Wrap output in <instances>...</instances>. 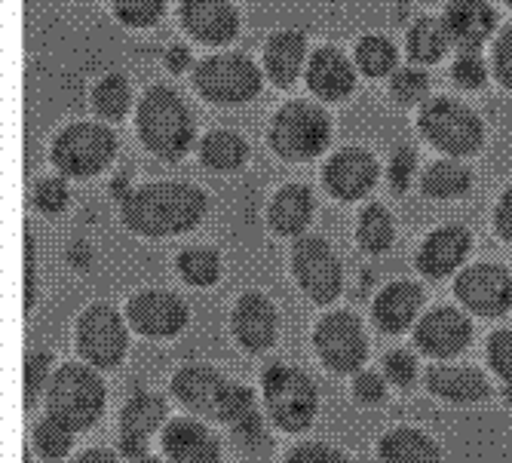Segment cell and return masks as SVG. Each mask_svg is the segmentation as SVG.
I'll use <instances>...</instances> for the list:
<instances>
[{
	"instance_id": "1",
	"label": "cell",
	"mask_w": 512,
	"mask_h": 463,
	"mask_svg": "<svg viewBox=\"0 0 512 463\" xmlns=\"http://www.w3.org/2000/svg\"><path fill=\"white\" fill-rule=\"evenodd\" d=\"M206 212V197L191 184H148L123 200V221L145 237H172L191 230Z\"/></svg>"
},
{
	"instance_id": "2",
	"label": "cell",
	"mask_w": 512,
	"mask_h": 463,
	"mask_svg": "<svg viewBox=\"0 0 512 463\" xmlns=\"http://www.w3.org/2000/svg\"><path fill=\"white\" fill-rule=\"evenodd\" d=\"M172 393L178 402H184L197 414H209L218 424L240 427L255 418V396L249 387L230 384L221 378L215 368L206 365H188L172 378Z\"/></svg>"
},
{
	"instance_id": "3",
	"label": "cell",
	"mask_w": 512,
	"mask_h": 463,
	"mask_svg": "<svg viewBox=\"0 0 512 463\" xmlns=\"http://www.w3.org/2000/svg\"><path fill=\"white\" fill-rule=\"evenodd\" d=\"M138 132L157 157L178 160L194 142V120L172 89L154 86L138 108Z\"/></svg>"
},
{
	"instance_id": "4",
	"label": "cell",
	"mask_w": 512,
	"mask_h": 463,
	"mask_svg": "<svg viewBox=\"0 0 512 463\" xmlns=\"http://www.w3.org/2000/svg\"><path fill=\"white\" fill-rule=\"evenodd\" d=\"M105 408V384L86 365H62L56 378L50 381L46 393V414L62 421L71 433L89 430L102 418Z\"/></svg>"
},
{
	"instance_id": "5",
	"label": "cell",
	"mask_w": 512,
	"mask_h": 463,
	"mask_svg": "<svg viewBox=\"0 0 512 463\" xmlns=\"http://www.w3.org/2000/svg\"><path fill=\"white\" fill-rule=\"evenodd\" d=\"M264 402L279 430L301 433L316 418L319 396L304 372L289 365H273L264 372Z\"/></svg>"
},
{
	"instance_id": "6",
	"label": "cell",
	"mask_w": 512,
	"mask_h": 463,
	"mask_svg": "<svg viewBox=\"0 0 512 463\" xmlns=\"http://www.w3.org/2000/svg\"><path fill=\"white\" fill-rule=\"evenodd\" d=\"M332 138V123L325 117L322 108L307 105V102H292L273 117L270 142L273 151L286 160H313Z\"/></svg>"
},
{
	"instance_id": "7",
	"label": "cell",
	"mask_w": 512,
	"mask_h": 463,
	"mask_svg": "<svg viewBox=\"0 0 512 463\" xmlns=\"http://www.w3.org/2000/svg\"><path fill=\"white\" fill-rule=\"evenodd\" d=\"M194 83L200 96L218 105H243L258 96L261 74L246 56H212L197 65Z\"/></svg>"
},
{
	"instance_id": "8",
	"label": "cell",
	"mask_w": 512,
	"mask_h": 463,
	"mask_svg": "<svg viewBox=\"0 0 512 463\" xmlns=\"http://www.w3.org/2000/svg\"><path fill=\"white\" fill-rule=\"evenodd\" d=\"M421 132L439 151H445L451 157H467V154L479 151V145H482L479 117L451 99H436L424 108Z\"/></svg>"
},
{
	"instance_id": "9",
	"label": "cell",
	"mask_w": 512,
	"mask_h": 463,
	"mask_svg": "<svg viewBox=\"0 0 512 463\" xmlns=\"http://www.w3.org/2000/svg\"><path fill=\"white\" fill-rule=\"evenodd\" d=\"M114 135L102 126L92 123H77L68 126L53 145V163L71 175V178H89L108 166V160L114 157Z\"/></svg>"
},
{
	"instance_id": "10",
	"label": "cell",
	"mask_w": 512,
	"mask_h": 463,
	"mask_svg": "<svg viewBox=\"0 0 512 463\" xmlns=\"http://www.w3.org/2000/svg\"><path fill=\"white\" fill-rule=\"evenodd\" d=\"M316 353L325 368L338 375H350L365 362V335L353 313H329L313 335Z\"/></svg>"
},
{
	"instance_id": "11",
	"label": "cell",
	"mask_w": 512,
	"mask_h": 463,
	"mask_svg": "<svg viewBox=\"0 0 512 463\" xmlns=\"http://www.w3.org/2000/svg\"><path fill=\"white\" fill-rule=\"evenodd\" d=\"M77 347L80 356L96 365V368H114L120 365L123 353H126V329L123 319L108 307V304H96L89 307L80 316L77 326Z\"/></svg>"
},
{
	"instance_id": "12",
	"label": "cell",
	"mask_w": 512,
	"mask_h": 463,
	"mask_svg": "<svg viewBox=\"0 0 512 463\" xmlns=\"http://www.w3.org/2000/svg\"><path fill=\"white\" fill-rule=\"evenodd\" d=\"M295 264V276L301 289L316 301V304H332L341 295V264L332 252V246L319 240V237H307L295 246L292 255Z\"/></svg>"
},
{
	"instance_id": "13",
	"label": "cell",
	"mask_w": 512,
	"mask_h": 463,
	"mask_svg": "<svg viewBox=\"0 0 512 463\" xmlns=\"http://www.w3.org/2000/svg\"><path fill=\"white\" fill-rule=\"evenodd\" d=\"M457 298L479 316H500L512 307V276L497 264H476L454 283Z\"/></svg>"
},
{
	"instance_id": "14",
	"label": "cell",
	"mask_w": 512,
	"mask_h": 463,
	"mask_svg": "<svg viewBox=\"0 0 512 463\" xmlns=\"http://www.w3.org/2000/svg\"><path fill=\"white\" fill-rule=\"evenodd\" d=\"M129 322L145 338H172L188 322V307L172 292H142L129 301Z\"/></svg>"
},
{
	"instance_id": "15",
	"label": "cell",
	"mask_w": 512,
	"mask_h": 463,
	"mask_svg": "<svg viewBox=\"0 0 512 463\" xmlns=\"http://www.w3.org/2000/svg\"><path fill=\"white\" fill-rule=\"evenodd\" d=\"M470 338H473L470 319L457 313L454 307H439V310L427 313L414 332L417 347L430 356H454L470 344Z\"/></svg>"
},
{
	"instance_id": "16",
	"label": "cell",
	"mask_w": 512,
	"mask_h": 463,
	"mask_svg": "<svg viewBox=\"0 0 512 463\" xmlns=\"http://www.w3.org/2000/svg\"><path fill=\"white\" fill-rule=\"evenodd\" d=\"M378 178V163L365 151H341L325 166V188L338 200H359L371 191V184Z\"/></svg>"
},
{
	"instance_id": "17",
	"label": "cell",
	"mask_w": 512,
	"mask_h": 463,
	"mask_svg": "<svg viewBox=\"0 0 512 463\" xmlns=\"http://www.w3.org/2000/svg\"><path fill=\"white\" fill-rule=\"evenodd\" d=\"M181 22L203 43H227L237 34V13L227 0H181Z\"/></svg>"
},
{
	"instance_id": "18",
	"label": "cell",
	"mask_w": 512,
	"mask_h": 463,
	"mask_svg": "<svg viewBox=\"0 0 512 463\" xmlns=\"http://www.w3.org/2000/svg\"><path fill=\"white\" fill-rule=\"evenodd\" d=\"M163 451L172 463H221L218 439L197 421H172L163 430Z\"/></svg>"
},
{
	"instance_id": "19",
	"label": "cell",
	"mask_w": 512,
	"mask_h": 463,
	"mask_svg": "<svg viewBox=\"0 0 512 463\" xmlns=\"http://www.w3.org/2000/svg\"><path fill=\"white\" fill-rule=\"evenodd\" d=\"M234 335L237 341L252 350L261 353L273 344L276 338V310L264 295H243L234 307Z\"/></svg>"
},
{
	"instance_id": "20",
	"label": "cell",
	"mask_w": 512,
	"mask_h": 463,
	"mask_svg": "<svg viewBox=\"0 0 512 463\" xmlns=\"http://www.w3.org/2000/svg\"><path fill=\"white\" fill-rule=\"evenodd\" d=\"M467 255H470V234L463 227L451 224V227L436 230V234L424 243L417 267H421V273L430 276V280H442V276L454 273V267L463 264Z\"/></svg>"
},
{
	"instance_id": "21",
	"label": "cell",
	"mask_w": 512,
	"mask_h": 463,
	"mask_svg": "<svg viewBox=\"0 0 512 463\" xmlns=\"http://www.w3.org/2000/svg\"><path fill=\"white\" fill-rule=\"evenodd\" d=\"M445 25L460 50H479L494 31V13L485 0H454L448 7Z\"/></svg>"
},
{
	"instance_id": "22",
	"label": "cell",
	"mask_w": 512,
	"mask_h": 463,
	"mask_svg": "<svg viewBox=\"0 0 512 463\" xmlns=\"http://www.w3.org/2000/svg\"><path fill=\"white\" fill-rule=\"evenodd\" d=\"M427 387L448 402H482L491 393L485 375L467 365H433L427 372Z\"/></svg>"
},
{
	"instance_id": "23",
	"label": "cell",
	"mask_w": 512,
	"mask_h": 463,
	"mask_svg": "<svg viewBox=\"0 0 512 463\" xmlns=\"http://www.w3.org/2000/svg\"><path fill=\"white\" fill-rule=\"evenodd\" d=\"M307 83L310 89L316 92L319 99H329V102H338L344 96H350L353 89V68L350 62L332 50V46H325V50H316L310 65H307Z\"/></svg>"
},
{
	"instance_id": "24",
	"label": "cell",
	"mask_w": 512,
	"mask_h": 463,
	"mask_svg": "<svg viewBox=\"0 0 512 463\" xmlns=\"http://www.w3.org/2000/svg\"><path fill=\"white\" fill-rule=\"evenodd\" d=\"M421 301H424V292L414 283H393L381 292L375 304V322L384 332L399 335L411 326V319L421 310Z\"/></svg>"
},
{
	"instance_id": "25",
	"label": "cell",
	"mask_w": 512,
	"mask_h": 463,
	"mask_svg": "<svg viewBox=\"0 0 512 463\" xmlns=\"http://www.w3.org/2000/svg\"><path fill=\"white\" fill-rule=\"evenodd\" d=\"M264 65L276 86H292L304 65V37L298 31L276 34L264 50Z\"/></svg>"
},
{
	"instance_id": "26",
	"label": "cell",
	"mask_w": 512,
	"mask_h": 463,
	"mask_svg": "<svg viewBox=\"0 0 512 463\" xmlns=\"http://www.w3.org/2000/svg\"><path fill=\"white\" fill-rule=\"evenodd\" d=\"M378 451L384 463H439V445L421 430H390Z\"/></svg>"
},
{
	"instance_id": "27",
	"label": "cell",
	"mask_w": 512,
	"mask_h": 463,
	"mask_svg": "<svg viewBox=\"0 0 512 463\" xmlns=\"http://www.w3.org/2000/svg\"><path fill=\"white\" fill-rule=\"evenodd\" d=\"M310 212H313L310 191L301 188V184H292V188H283L276 194V200L270 206V227L283 237L301 234L310 221Z\"/></svg>"
},
{
	"instance_id": "28",
	"label": "cell",
	"mask_w": 512,
	"mask_h": 463,
	"mask_svg": "<svg viewBox=\"0 0 512 463\" xmlns=\"http://www.w3.org/2000/svg\"><path fill=\"white\" fill-rule=\"evenodd\" d=\"M166 418V402L154 393H135L123 414H120V427H123V436H138V439H151L160 424Z\"/></svg>"
},
{
	"instance_id": "29",
	"label": "cell",
	"mask_w": 512,
	"mask_h": 463,
	"mask_svg": "<svg viewBox=\"0 0 512 463\" xmlns=\"http://www.w3.org/2000/svg\"><path fill=\"white\" fill-rule=\"evenodd\" d=\"M448 43H451V34L442 19H421L411 28L408 50L417 62H436L445 56Z\"/></svg>"
},
{
	"instance_id": "30",
	"label": "cell",
	"mask_w": 512,
	"mask_h": 463,
	"mask_svg": "<svg viewBox=\"0 0 512 463\" xmlns=\"http://www.w3.org/2000/svg\"><path fill=\"white\" fill-rule=\"evenodd\" d=\"M203 163L209 169H218V172H230V169H237L243 166L246 160V145H243V138L234 135V132H212L206 135V142H203Z\"/></svg>"
},
{
	"instance_id": "31",
	"label": "cell",
	"mask_w": 512,
	"mask_h": 463,
	"mask_svg": "<svg viewBox=\"0 0 512 463\" xmlns=\"http://www.w3.org/2000/svg\"><path fill=\"white\" fill-rule=\"evenodd\" d=\"M359 246L371 255H381L393 246V218L381 206H368L359 218Z\"/></svg>"
},
{
	"instance_id": "32",
	"label": "cell",
	"mask_w": 512,
	"mask_h": 463,
	"mask_svg": "<svg viewBox=\"0 0 512 463\" xmlns=\"http://www.w3.org/2000/svg\"><path fill=\"white\" fill-rule=\"evenodd\" d=\"M470 172L460 163H436L424 175V191L430 197H457L463 191H470Z\"/></svg>"
},
{
	"instance_id": "33",
	"label": "cell",
	"mask_w": 512,
	"mask_h": 463,
	"mask_svg": "<svg viewBox=\"0 0 512 463\" xmlns=\"http://www.w3.org/2000/svg\"><path fill=\"white\" fill-rule=\"evenodd\" d=\"M356 62H359L362 74H368V77H384L396 65V50H393V43L384 40V37H365L356 46Z\"/></svg>"
},
{
	"instance_id": "34",
	"label": "cell",
	"mask_w": 512,
	"mask_h": 463,
	"mask_svg": "<svg viewBox=\"0 0 512 463\" xmlns=\"http://www.w3.org/2000/svg\"><path fill=\"white\" fill-rule=\"evenodd\" d=\"M178 270L191 286H212L221 273L218 255L209 249H188L178 255Z\"/></svg>"
},
{
	"instance_id": "35",
	"label": "cell",
	"mask_w": 512,
	"mask_h": 463,
	"mask_svg": "<svg viewBox=\"0 0 512 463\" xmlns=\"http://www.w3.org/2000/svg\"><path fill=\"white\" fill-rule=\"evenodd\" d=\"M34 445L43 454V460H50V463L62 460L71 451V430L62 421L46 414V418L37 421V427H34Z\"/></svg>"
},
{
	"instance_id": "36",
	"label": "cell",
	"mask_w": 512,
	"mask_h": 463,
	"mask_svg": "<svg viewBox=\"0 0 512 463\" xmlns=\"http://www.w3.org/2000/svg\"><path fill=\"white\" fill-rule=\"evenodd\" d=\"M92 105L96 111L108 120H120L129 108V83L120 77V74H111L105 77L99 86H96V96H92Z\"/></svg>"
},
{
	"instance_id": "37",
	"label": "cell",
	"mask_w": 512,
	"mask_h": 463,
	"mask_svg": "<svg viewBox=\"0 0 512 463\" xmlns=\"http://www.w3.org/2000/svg\"><path fill=\"white\" fill-rule=\"evenodd\" d=\"M166 0H114V13L120 16V22L145 28L154 25L163 13Z\"/></svg>"
},
{
	"instance_id": "38",
	"label": "cell",
	"mask_w": 512,
	"mask_h": 463,
	"mask_svg": "<svg viewBox=\"0 0 512 463\" xmlns=\"http://www.w3.org/2000/svg\"><path fill=\"white\" fill-rule=\"evenodd\" d=\"M427 89H430V80H427L424 71H411V68H405V71H399L396 80H393V96H396L399 102H405V105L421 102V99L427 96Z\"/></svg>"
},
{
	"instance_id": "39",
	"label": "cell",
	"mask_w": 512,
	"mask_h": 463,
	"mask_svg": "<svg viewBox=\"0 0 512 463\" xmlns=\"http://www.w3.org/2000/svg\"><path fill=\"white\" fill-rule=\"evenodd\" d=\"M488 359H491V368L512 384V332H494L491 341H488Z\"/></svg>"
},
{
	"instance_id": "40",
	"label": "cell",
	"mask_w": 512,
	"mask_h": 463,
	"mask_svg": "<svg viewBox=\"0 0 512 463\" xmlns=\"http://www.w3.org/2000/svg\"><path fill=\"white\" fill-rule=\"evenodd\" d=\"M46 368H50V356L28 353V359H25V408H31L37 402V393L46 384Z\"/></svg>"
},
{
	"instance_id": "41",
	"label": "cell",
	"mask_w": 512,
	"mask_h": 463,
	"mask_svg": "<svg viewBox=\"0 0 512 463\" xmlns=\"http://www.w3.org/2000/svg\"><path fill=\"white\" fill-rule=\"evenodd\" d=\"M454 80L463 86V89H479L482 83H485V77H488V71H485V62L473 53V50H467L463 53L457 62H454Z\"/></svg>"
},
{
	"instance_id": "42",
	"label": "cell",
	"mask_w": 512,
	"mask_h": 463,
	"mask_svg": "<svg viewBox=\"0 0 512 463\" xmlns=\"http://www.w3.org/2000/svg\"><path fill=\"white\" fill-rule=\"evenodd\" d=\"M286 463H350L341 451L322 445V442H307V445H298Z\"/></svg>"
},
{
	"instance_id": "43",
	"label": "cell",
	"mask_w": 512,
	"mask_h": 463,
	"mask_svg": "<svg viewBox=\"0 0 512 463\" xmlns=\"http://www.w3.org/2000/svg\"><path fill=\"white\" fill-rule=\"evenodd\" d=\"M387 368V378L396 384V387H411L414 384V375H417V365H414V356L408 350H393L384 362Z\"/></svg>"
},
{
	"instance_id": "44",
	"label": "cell",
	"mask_w": 512,
	"mask_h": 463,
	"mask_svg": "<svg viewBox=\"0 0 512 463\" xmlns=\"http://www.w3.org/2000/svg\"><path fill=\"white\" fill-rule=\"evenodd\" d=\"M34 200H37V206H40L46 215H56V212H62V209H65V203H68V191H65V184H62V181L46 178V181H40V184H37Z\"/></svg>"
},
{
	"instance_id": "45",
	"label": "cell",
	"mask_w": 512,
	"mask_h": 463,
	"mask_svg": "<svg viewBox=\"0 0 512 463\" xmlns=\"http://www.w3.org/2000/svg\"><path fill=\"white\" fill-rule=\"evenodd\" d=\"M494 71L503 86H512V28H506L494 46Z\"/></svg>"
},
{
	"instance_id": "46",
	"label": "cell",
	"mask_w": 512,
	"mask_h": 463,
	"mask_svg": "<svg viewBox=\"0 0 512 463\" xmlns=\"http://www.w3.org/2000/svg\"><path fill=\"white\" fill-rule=\"evenodd\" d=\"M411 175H414V151H399L390 163V184L396 194H402L408 188Z\"/></svg>"
},
{
	"instance_id": "47",
	"label": "cell",
	"mask_w": 512,
	"mask_h": 463,
	"mask_svg": "<svg viewBox=\"0 0 512 463\" xmlns=\"http://www.w3.org/2000/svg\"><path fill=\"white\" fill-rule=\"evenodd\" d=\"M353 396H356L359 402H365V405H375V402H381V399H384V381H381L378 375L365 372V375H359V378H356V384H353Z\"/></svg>"
},
{
	"instance_id": "48",
	"label": "cell",
	"mask_w": 512,
	"mask_h": 463,
	"mask_svg": "<svg viewBox=\"0 0 512 463\" xmlns=\"http://www.w3.org/2000/svg\"><path fill=\"white\" fill-rule=\"evenodd\" d=\"M497 230H500V237L512 243V188L503 194L500 206H497Z\"/></svg>"
},
{
	"instance_id": "49",
	"label": "cell",
	"mask_w": 512,
	"mask_h": 463,
	"mask_svg": "<svg viewBox=\"0 0 512 463\" xmlns=\"http://www.w3.org/2000/svg\"><path fill=\"white\" fill-rule=\"evenodd\" d=\"M34 304V240L25 237V310Z\"/></svg>"
},
{
	"instance_id": "50",
	"label": "cell",
	"mask_w": 512,
	"mask_h": 463,
	"mask_svg": "<svg viewBox=\"0 0 512 463\" xmlns=\"http://www.w3.org/2000/svg\"><path fill=\"white\" fill-rule=\"evenodd\" d=\"M145 448H148V439H138V436H120V454H126V457L142 460V457H145Z\"/></svg>"
},
{
	"instance_id": "51",
	"label": "cell",
	"mask_w": 512,
	"mask_h": 463,
	"mask_svg": "<svg viewBox=\"0 0 512 463\" xmlns=\"http://www.w3.org/2000/svg\"><path fill=\"white\" fill-rule=\"evenodd\" d=\"M188 50H184V46H172V50L166 53V65H169V71H184L188 68Z\"/></svg>"
},
{
	"instance_id": "52",
	"label": "cell",
	"mask_w": 512,
	"mask_h": 463,
	"mask_svg": "<svg viewBox=\"0 0 512 463\" xmlns=\"http://www.w3.org/2000/svg\"><path fill=\"white\" fill-rule=\"evenodd\" d=\"M74 463H117V457L111 451H105V448H92V451L80 454Z\"/></svg>"
},
{
	"instance_id": "53",
	"label": "cell",
	"mask_w": 512,
	"mask_h": 463,
	"mask_svg": "<svg viewBox=\"0 0 512 463\" xmlns=\"http://www.w3.org/2000/svg\"><path fill=\"white\" fill-rule=\"evenodd\" d=\"M135 463H160V460H154V457H142V460H135Z\"/></svg>"
},
{
	"instance_id": "54",
	"label": "cell",
	"mask_w": 512,
	"mask_h": 463,
	"mask_svg": "<svg viewBox=\"0 0 512 463\" xmlns=\"http://www.w3.org/2000/svg\"><path fill=\"white\" fill-rule=\"evenodd\" d=\"M506 4H509V7H512V0H506Z\"/></svg>"
}]
</instances>
